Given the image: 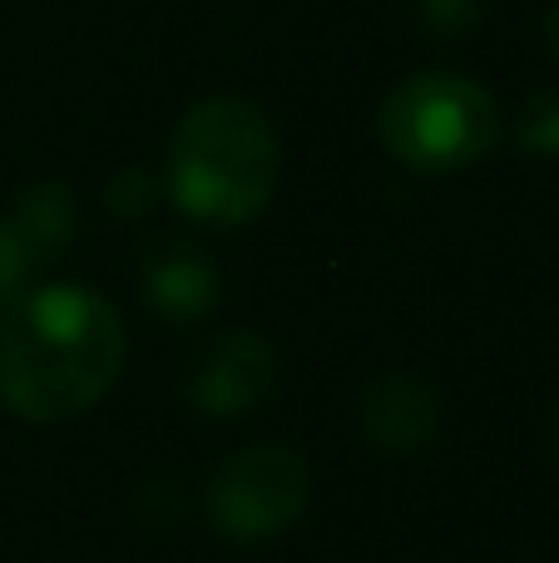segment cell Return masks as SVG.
<instances>
[{"label":"cell","instance_id":"ba28073f","mask_svg":"<svg viewBox=\"0 0 559 563\" xmlns=\"http://www.w3.org/2000/svg\"><path fill=\"white\" fill-rule=\"evenodd\" d=\"M10 228L20 233V243H25L30 253H50V247H59L69 238V228H75V203H69V194L59 184H40L20 198Z\"/></svg>","mask_w":559,"mask_h":563},{"label":"cell","instance_id":"7c38bea8","mask_svg":"<svg viewBox=\"0 0 559 563\" xmlns=\"http://www.w3.org/2000/svg\"><path fill=\"white\" fill-rule=\"evenodd\" d=\"M109 203H114L124 218H139L149 208V178L144 174H124L114 188H109Z\"/></svg>","mask_w":559,"mask_h":563},{"label":"cell","instance_id":"5b68a950","mask_svg":"<svg viewBox=\"0 0 559 563\" xmlns=\"http://www.w3.org/2000/svg\"><path fill=\"white\" fill-rule=\"evenodd\" d=\"M277 380V356L263 336L253 331H228L208 346V356L198 361L194 376V400L208 416L228 420V416H248L253 406H263L273 396Z\"/></svg>","mask_w":559,"mask_h":563},{"label":"cell","instance_id":"3957f363","mask_svg":"<svg viewBox=\"0 0 559 563\" xmlns=\"http://www.w3.org/2000/svg\"><path fill=\"white\" fill-rule=\"evenodd\" d=\"M501 139V109L475 79L426 69L386 95L382 144L421 174H456L481 164Z\"/></svg>","mask_w":559,"mask_h":563},{"label":"cell","instance_id":"30bf717a","mask_svg":"<svg viewBox=\"0 0 559 563\" xmlns=\"http://www.w3.org/2000/svg\"><path fill=\"white\" fill-rule=\"evenodd\" d=\"M30 263H35V253H30V247L20 243L15 228L0 223V307H10V301H15L20 291H25Z\"/></svg>","mask_w":559,"mask_h":563},{"label":"cell","instance_id":"9c48e42d","mask_svg":"<svg viewBox=\"0 0 559 563\" xmlns=\"http://www.w3.org/2000/svg\"><path fill=\"white\" fill-rule=\"evenodd\" d=\"M515 139H520L530 154L559 158V95H555V89H550V95H535L530 104H525Z\"/></svg>","mask_w":559,"mask_h":563},{"label":"cell","instance_id":"8992f818","mask_svg":"<svg viewBox=\"0 0 559 563\" xmlns=\"http://www.w3.org/2000/svg\"><path fill=\"white\" fill-rule=\"evenodd\" d=\"M362 426L382 450H416L436 435L441 426V400L426 380L392 371V376L372 380L362 396Z\"/></svg>","mask_w":559,"mask_h":563},{"label":"cell","instance_id":"4fadbf2b","mask_svg":"<svg viewBox=\"0 0 559 563\" xmlns=\"http://www.w3.org/2000/svg\"><path fill=\"white\" fill-rule=\"evenodd\" d=\"M545 45H550V55H555V65H559V5L550 10V20H545Z\"/></svg>","mask_w":559,"mask_h":563},{"label":"cell","instance_id":"8fae6325","mask_svg":"<svg viewBox=\"0 0 559 563\" xmlns=\"http://www.w3.org/2000/svg\"><path fill=\"white\" fill-rule=\"evenodd\" d=\"M481 20V0H421V25L436 40H461Z\"/></svg>","mask_w":559,"mask_h":563},{"label":"cell","instance_id":"277c9868","mask_svg":"<svg viewBox=\"0 0 559 563\" xmlns=\"http://www.w3.org/2000/svg\"><path fill=\"white\" fill-rule=\"evenodd\" d=\"M307 499H313L307 460L293 445H253L218 470L208 489V515L223 539L263 544L303 519Z\"/></svg>","mask_w":559,"mask_h":563},{"label":"cell","instance_id":"7a4b0ae2","mask_svg":"<svg viewBox=\"0 0 559 563\" xmlns=\"http://www.w3.org/2000/svg\"><path fill=\"white\" fill-rule=\"evenodd\" d=\"M277 174V134L253 99H198L168 134V198L198 223H253L273 203Z\"/></svg>","mask_w":559,"mask_h":563},{"label":"cell","instance_id":"6da1fadb","mask_svg":"<svg viewBox=\"0 0 559 563\" xmlns=\"http://www.w3.org/2000/svg\"><path fill=\"white\" fill-rule=\"evenodd\" d=\"M124 356V321L95 287L20 291L0 317V406L30 426L75 420L114 390Z\"/></svg>","mask_w":559,"mask_h":563},{"label":"cell","instance_id":"52a82bcc","mask_svg":"<svg viewBox=\"0 0 559 563\" xmlns=\"http://www.w3.org/2000/svg\"><path fill=\"white\" fill-rule=\"evenodd\" d=\"M144 297L154 311L174 321H194L204 311H213L218 301V273L204 253H194L188 243H164L149 253L144 263Z\"/></svg>","mask_w":559,"mask_h":563}]
</instances>
